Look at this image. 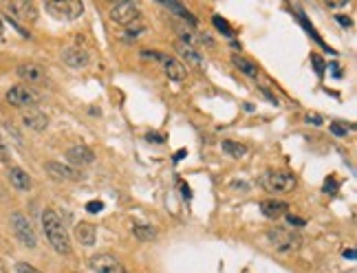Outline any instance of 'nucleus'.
<instances>
[{
    "label": "nucleus",
    "instance_id": "9b49d317",
    "mask_svg": "<svg viewBox=\"0 0 357 273\" xmlns=\"http://www.w3.org/2000/svg\"><path fill=\"white\" fill-rule=\"evenodd\" d=\"M62 62L71 68H86L91 62V55L82 47H67L62 51Z\"/></svg>",
    "mask_w": 357,
    "mask_h": 273
},
{
    "label": "nucleus",
    "instance_id": "20e7f679",
    "mask_svg": "<svg viewBox=\"0 0 357 273\" xmlns=\"http://www.w3.org/2000/svg\"><path fill=\"white\" fill-rule=\"evenodd\" d=\"M11 229H14L16 238L20 240V242L27 247V249H35L38 247V236H35V229L34 225H31V221H29L24 214H11Z\"/></svg>",
    "mask_w": 357,
    "mask_h": 273
},
{
    "label": "nucleus",
    "instance_id": "f3484780",
    "mask_svg": "<svg viewBox=\"0 0 357 273\" xmlns=\"http://www.w3.org/2000/svg\"><path fill=\"white\" fill-rule=\"evenodd\" d=\"M174 48H176V53H179V58H183L187 64H190V66H203V58H201V53L196 51L194 47L181 42V40H176Z\"/></svg>",
    "mask_w": 357,
    "mask_h": 273
},
{
    "label": "nucleus",
    "instance_id": "c85d7f7f",
    "mask_svg": "<svg viewBox=\"0 0 357 273\" xmlns=\"http://www.w3.org/2000/svg\"><path fill=\"white\" fill-rule=\"evenodd\" d=\"M311 60H313V64H315V73H318V75H322L324 68H326V64L322 62V58H320V55H311Z\"/></svg>",
    "mask_w": 357,
    "mask_h": 273
},
{
    "label": "nucleus",
    "instance_id": "4be33fe9",
    "mask_svg": "<svg viewBox=\"0 0 357 273\" xmlns=\"http://www.w3.org/2000/svg\"><path fill=\"white\" fill-rule=\"evenodd\" d=\"M161 7H166V9H170L174 16H179L181 20H186V22L190 24H196V18L190 14V11L186 9V7L181 5V2H161Z\"/></svg>",
    "mask_w": 357,
    "mask_h": 273
},
{
    "label": "nucleus",
    "instance_id": "4c0bfd02",
    "mask_svg": "<svg viewBox=\"0 0 357 273\" xmlns=\"http://www.w3.org/2000/svg\"><path fill=\"white\" fill-rule=\"evenodd\" d=\"M183 196H186V198L192 196V194H190V187H187V185H183Z\"/></svg>",
    "mask_w": 357,
    "mask_h": 273
},
{
    "label": "nucleus",
    "instance_id": "9d476101",
    "mask_svg": "<svg viewBox=\"0 0 357 273\" xmlns=\"http://www.w3.org/2000/svg\"><path fill=\"white\" fill-rule=\"evenodd\" d=\"M91 267L95 269L97 273H130L124 264L119 262L115 256L110 254H97L91 258Z\"/></svg>",
    "mask_w": 357,
    "mask_h": 273
},
{
    "label": "nucleus",
    "instance_id": "0eeeda50",
    "mask_svg": "<svg viewBox=\"0 0 357 273\" xmlns=\"http://www.w3.org/2000/svg\"><path fill=\"white\" fill-rule=\"evenodd\" d=\"M7 11H9L7 18H11L14 22L16 20H20V22H35V20H38V7H35V2H29V0L9 2V5H7Z\"/></svg>",
    "mask_w": 357,
    "mask_h": 273
},
{
    "label": "nucleus",
    "instance_id": "4468645a",
    "mask_svg": "<svg viewBox=\"0 0 357 273\" xmlns=\"http://www.w3.org/2000/svg\"><path fill=\"white\" fill-rule=\"evenodd\" d=\"M18 77L27 84H44L47 81V75H44V68L40 64H20L16 68Z\"/></svg>",
    "mask_w": 357,
    "mask_h": 273
},
{
    "label": "nucleus",
    "instance_id": "e433bc0d",
    "mask_svg": "<svg viewBox=\"0 0 357 273\" xmlns=\"http://www.w3.org/2000/svg\"><path fill=\"white\" fill-rule=\"evenodd\" d=\"M183 157H186V150H179V152L174 154V161H181Z\"/></svg>",
    "mask_w": 357,
    "mask_h": 273
},
{
    "label": "nucleus",
    "instance_id": "72a5a7b5",
    "mask_svg": "<svg viewBox=\"0 0 357 273\" xmlns=\"http://www.w3.org/2000/svg\"><path fill=\"white\" fill-rule=\"evenodd\" d=\"M326 7L329 9H344V7H348L346 0H342V2H326Z\"/></svg>",
    "mask_w": 357,
    "mask_h": 273
},
{
    "label": "nucleus",
    "instance_id": "39448f33",
    "mask_svg": "<svg viewBox=\"0 0 357 273\" xmlns=\"http://www.w3.org/2000/svg\"><path fill=\"white\" fill-rule=\"evenodd\" d=\"M262 187L267 192H276V194H287L295 187V177L287 172H265L260 178Z\"/></svg>",
    "mask_w": 357,
    "mask_h": 273
},
{
    "label": "nucleus",
    "instance_id": "7c9ffc66",
    "mask_svg": "<svg viewBox=\"0 0 357 273\" xmlns=\"http://www.w3.org/2000/svg\"><path fill=\"white\" fill-rule=\"evenodd\" d=\"M335 20H338V22L342 24V27H346V29H348V27H351V24H353V20L348 18L346 14H338V16H335Z\"/></svg>",
    "mask_w": 357,
    "mask_h": 273
},
{
    "label": "nucleus",
    "instance_id": "473e14b6",
    "mask_svg": "<svg viewBox=\"0 0 357 273\" xmlns=\"http://www.w3.org/2000/svg\"><path fill=\"white\" fill-rule=\"evenodd\" d=\"M335 190H338V183H335L333 178H331V181H326V185H324V192H326V194H333Z\"/></svg>",
    "mask_w": 357,
    "mask_h": 273
},
{
    "label": "nucleus",
    "instance_id": "5701e85b",
    "mask_svg": "<svg viewBox=\"0 0 357 273\" xmlns=\"http://www.w3.org/2000/svg\"><path fill=\"white\" fill-rule=\"evenodd\" d=\"M133 234L137 236L139 240H143V242L157 238V229H154L153 225H133Z\"/></svg>",
    "mask_w": 357,
    "mask_h": 273
},
{
    "label": "nucleus",
    "instance_id": "aec40b11",
    "mask_svg": "<svg viewBox=\"0 0 357 273\" xmlns=\"http://www.w3.org/2000/svg\"><path fill=\"white\" fill-rule=\"evenodd\" d=\"M232 64L240 73H243V75H247V77H258V75H260V68H258V64L252 62L249 58H245V55H234Z\"/></svg>",
    "mask_w": 357,
    "mask_h": 273
},
{
    "label": "nucleus",
    "instance_id": "f03ea898",
    "mask_svg": "<svg viewBox=\"0 0 357 273\" xmlns=\"http://www.w3.org/2000/svg\"><path fill=\"white\" fill-rule=\"evenodd\" d=\"M108 16L115 24L133 27V24L139 22V18H141V7H139V2H133V0H119V2H115V5L110 7Z\"/></svg>",
    "mask_w": 357,
    "mask_h": 273
},
{
    "label": "nucleus",
    "instance_id": "c9c22d12",
    "mask_svg": "<svg viewBox=\"0 0 357 273\" xmlns=\"http://www.w3.org/2000/svg\"><path fill=\"white\" fill-rule=\"evenodd\" d=\"M344 258L355 260V249H344Z\"/></svg>",
    "mask_w": 357,
    "mask_h": 273
},
{
    "label": "nucleus",
    "instance_id": "a878e982",
    "mask_svg": "<svg viewBox=\"0 0 357 273\" xmlns=\"http://www.w3.org/2000/svg\"><path fill=\"white\" fill-rule=\"evenodd\" d=\"M331 132H333L335 137H346L348 128L344 124H340V121H333V124H331Z\"/></svg>",
    "mask_w": 357,
    "mask_h": 273
},
{
    "label": "nucleus",
    "instance_id": "7ed1b4c3",
    "mask_svg": "<svg viewBox=\"0 0 357 273\" xmlns=\"http://www.w3.org/2000/svg\"><path fill=\"white\" fill-rule=\"evenodd\" d=\"M267 238L276 251H293L300 247V236L289 227H272L267 231Z\"/></svg>",
    "mask_w": 357,
    "mask_h": 273
},
{
    "label": "nucleus",
    "instance_id": "c756f323",
    "mask_svg": "<svg viewBox=\"0 0 357 273\" xmlns=\"http://www.w3.org/2000/svg\"><path fill=\"white\" fill-rule=\"evenodd\" d=\"M285 216H287V223H289V225H300V227L306 225L305 218H298V216H293V214H285Z\"/></svg>",
    "mask_w": 357,
    "mask_h": 273
},
{
    "label": "nucleus",
    "instance_id": "2f4dec72",
    "mask_svg": "<svg viewBox=\"0 0 357 273\" xmlns=\"http://www.w3.org/2000/svg\"><path fill=\"white\" fill-rule=\"evenodd\" d=\"M306 124L322 126V117H320V115H315V112H309V115H306Z\"/></svg>",
    "mask_w": 357,
    "mask_h": 273
},
{
    "label": "nucleus",
    "instance_id": "2eb2a0df",
    "mask_svg": "<svg viewBox=\"0 0 357 273\" xmlns=\"http://www.w3.org/2000/svg\"><path fill=\"white\" fill-rule=\"evenodd\" d=\"M22 124L27 126V128L35 130V132H42L49 126V117L44 115L42 111H38V108H27V111L22 112Z\"/></svg>",
    "mask_w": 357,
    "mask_h": 273
},
{
    "label": "nucleus",
    "instance_id": "6ab92c4d",
    "mask_svg": "<svg viewBox=\"0 0 357 273\" xmlns=\"http://www.w3.org/2000/svg\"><path fill=\"white\" fill-rule=\"evenodd\" d=\"M287 209H289V205H287L285 201H276V198L260 203V211L267 218H280V216L287 214Z\"/></svg>",
    "mask_w": 357,
    "mask_h": 273
},
{
    "label": "nucleus",
    "instance_id": "6e6552de",
    "mask_svg": "<svg viewBox=\"0 0 357 273\" xmlns=\"http://www.w3.org/2000/svg\"><path fill=\"white\" fill-rule=\"evenodd\" d=\"M7 104L14 108H35L38 95L27 86H11L7 91Z\"/></svg>",
    "mask_w": 357,
    "mask_h": 273
},
{
    "label": "nucleus",
    "instance_id": "f704fd0d",
    "mask_svg": "<svg viewBox=\"0 0 357 273\" xmlns=\"http://www.w3.org/2000/svg\"><path fill=\"white\" fill-rule=\"evenodd\" d=\"M148 141H154V144H163L161 134H148Z\"/></svg>",
    "mask_w": 357,
    "mask_h": 273
},
{
    "label": "nucleus",
    "instance_id": "a211bd4d",
    "mask_svg": "<svg viewBox=\"0 0 357 273\" xmlns=\"http://www.w3.org/2000/svg\"><path fill=\"white\" fill-rule=\"evenodd\" d=\"M7 177H9L11 185H14L16 190H20V192H29V190H31V177H29L22 168H9Z\"/></svg>",
    "mask_w": 357,
    "mask_h": 273
},
{
    "label": "nucleus",
    "instance_id": "cd10ccee",
    "mask_svg": "<svg viewBox=\"0 0 357 273\" xmlns=\"http://www.w3.org/2000/svg\"><path fill=\"white\" fill-rule=\"evenodd\" d=\"M16 271H18V273H40L38 269L31 267L29 262H18V264H16Z\"/></svg>",
    "mask_w": 357,
    "mask_h": 273
},
{
    "label": "nucleus",
    "instance_id": "ddd939ff",
    "mask_svg": "<svg viewBox=\"0 0 357 273\" xmlns=\"http://www.w3.org/2000/svg\"><path fill=\"white\" fill-rule=\"evenodd\" d=\"M44 170H47L53 178H60V181H80L82 178L80 170L71 168V165H64V163H57V161H49L47 165H44Z\"/></svg>",
    "mask_w": 357,
    "mask_h": 273
},
{
    "label": "nucleus",
    "instance_id": "b1692460",
    "mask_svg": "<svg viewBox=\"0 0 357 273\" xmlns=\"http://www.w3.org/2000/svg\"><path fill=\"white\" fill-rule=\"evenodd\" d=\"M212 22H214V27H216V29H219V31H223L225 35H229V38H232V35H234V31H232V27H229V22H227V20H223V18H221V16H214V18H212Z\"/></svg>",
    "mask_w": 357,
    "mask_h": 273
},
{
    "label": "nucleus",
    "instance_id": "58836bf2",
    "mask_svg": "<svg viewBox=\"0 0 357 273\" xmlns=\"http://www.w3.org/2000/svg\"><path fill=\"white\" fill-rule=\"evenodd\" d=\"M2 31H5V27H2V22H0V38H2Z\"/></svg>",
    "mask_w": 357,
    "mask_h": 273
},
{
    "label": "nucleus",
    "instance_id": "f8f14e48",
    "mask_svg": "<svg viewBox=\"0 0 357 273\" xmlns=\"http://www.w3.org/2000/svg\"><path fill=\"white\" fill-rule=\"evenodd\" d=\"M67 161L73 163V165H91L93 161H95V152H93L88 145L84 144H77V145H71V148L67 150Z\"/></svg>",
    "mask_w": 357,
    "mask_h": 273
},
{
    "label": "nucleus",
    "instance_id": "393cba45",
    "mask_svg": "<svg viewBox=\"0 0 357 273\" xmlns=\"http://www.w3.org/2000/svg\"><path fill=\"white\" fill-rule=\"evenodd\" d=\"M0 163H11V150L7 141L2 139V134H0Z\"/></svg>",
    "mask_w": 357,
    "mask_h": 273
},
{
    "label": "nucleus",
    "instance_id": "ea45409f",
    "mask_svg": "<svg viewBox=\"0 0 357 273\" xmlns=\"http://www.w3.org/2000/svg\"><path fill=\"white\" fill-rule=\"evenodd\" d=\"M344 273H355V269H351V271H344Z\"/></svg>",
    "mask_w": 357,
    "mask_h": 273
},
{
    "label": "nucleus",
    "instance_id": "1a4fd4ad",
    "mask_svg": "<svg viewBox=\"0 0 357 273\" xmlns=\"http://www.w3.org/2000/svg\"><path fill=\"white\" fill-rule=\"evenodd\" d=\"M157 62L161 64L166 77H170L172 81H183L186 80L187 68H186V64L179 62L176 58H172V55H168V53H157Z\"/></svg>",
    "mask_w": 357,
    "mask_h": 273
},
{
    "label": "nucleus",
    "instance_id": "423d86ee",
    "mask_svg": "<svg viewBox=\"0 0 357 273\" xmlns=\"http://www.w3.org/2000/svg\"><path fill=\"white\" fill-rule=\"evenodd\" d=\"M44 9L51 16L60 20H77L82 14H84V5L80 0H62V2H47Z\"/></svg>",
    "mask_w": 357,
    "mask_h": 273
},
{
    "label": "nucleus",
    "instance_id": "bb28decb",
    "mask_svg": "<svg viewBox=\"0 0 357 273\" xmlns=\"http://www.w3.org/2000/svg\"><path fill=\"white\" fill-rule=\"evenodd\" d=\"M102 209H104V203H102V201H91V203H86V211H91V214H100Z\"/></svg>",
    "mask_w": 357,
    "mask_h": 273
},
{
    "label": "nucleus",
    "instance_id": "dca6fc26",
    "mask_svg": "<svg viewBox=\"0 0 357 273\" xmlns=\"http://www.w3.org/2000/svg\"><path fill=\"white\" fill-rule=\"evenodd\" d=\"M75 240L80 244H84V247H93L97 240V229L95 225H91V223H77L75 225Z\"/></svg>",
    "mask_w": 357,
    "mask_h": 273
},
{
    "label": "nucleus",
    "instance_id": "412c9836",
    "mask_svg": "<svg viewBox=\"0 0 357 273\" xmlns=\"http://www.w3.org/2000/svg\"><path fill=\"white\" fill-rule=\"evenodd\" d=\"M221 148H223V152L227 154V157H232V159H243L245 154H247V145L238 144V141L225 139L223 144H221Z\"/></svg>",
    "mask_w": 357,
    "mask_h": 273
},
{
    "label": "nucleus",
    "instance_id": "f257e3e1",
    "mask_svg": "<svg viewBox=\"0 0 357 273\" xmlns=\"http://www.w3.org/2000/svg\"><path fill=\"white\" fill-rule=\"evenodd\" d=\"M42 229H44V234H47L51 247L57 251V254L60 256L71 254V238H68V231H67V227H64L62 218H60L53 209H44Z\"/></svg>",
    "mask_w": 357,
    "mask_h": 273
}]
</instances>
